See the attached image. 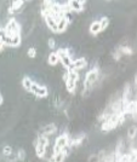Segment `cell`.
I'll list each match as a JSON object with an SVG mask.
<instances>
[{
  "instance_id": "cell-1",
  "label": "cell",
  "mask_w": 137,
  "mask_h": 162,
  "mask_svg": "<svg viewBox=\"0 0 137 162\" xmlns=\"http://www.w3.org/2000/svg\"><path fill=\"white\" fill-rule=\"evenodd\" d=\"M125 118H126V114L124 113V111L112 114V115L106 120L104 122H102L101 128H102L103 132H109V131H113L114 128H116L118 126H120L121 123H124Z\"/></svg>"
},
{
  "instance_id": "cell-2",
  "label": "cell",
  "mask_w": 137,
  "mask_h": 162,
  "mask_svg": "<svg viewBox=\"0 0 137 162\" xmlns=\"http://www.w3.org/2000/svg\"><path fill=\"white\" fill-rule=\"evenodd\" d=\"M63 80L66 82V87L69 93H74L77 88V82L79 80V73L74 69H67V72L63 75Z\"/></svg>"
},
{
  "instance_id": "cell-3",
  "label": "cell",
  "mask_w": 137,
  "mask_h": 162,
  "mask_svg": "<svg viewBox=\"0 0 137 162\" xmlns=\"http://www.w3.org/2000/svg\"><path fill=\"white\" fill-rule=\"evenodd\" d=\"M49 137L43 136V134H39L38 138L34 141V146H35V155L39 157V159H44L46 154V148L49 145Z\"/></svg>"
},
{
  "instance_id": "cell-4",
  "label": "cell",
  "mask_w": 137,
  "mask_h": 162,
  "mask_svg": "<svg viewBox=\"0 0 137 162\" xmlns=\"http://www.w3.org/2000/svg\"><path fill=\"white\" fill-rule=\"evenodd\" d=\"M69 143H70V136L68 133H62L59 134L56 141H55V145H54V154H57V152H61L66 149L69 148Z\"/></svg>"
},
{
  "instance_id": "cell-5",
  "label": "cell",
  "mask_w": 137,
  "mask_h": 162,
  "mask_svg": "<svg viewBox=\"0 0 137 162\" xmlns=\"http://www.w3.org/2000/svg\"><path fill=\"white\" fill-rule=\"evenodd\" d=\"M4 28H5V32H6V40L9 38H12V36L17 35V34H21V25L15 18H11ZM6 40L4 43H6Z\"/></svg>"
},
{
  "instance_id": "cell-6",
  "label": "cell",
  "mask_w": 137,
  "mask_h": 162,
  "mask_svg": "<svg viewBox=\"0 0 137 162\" xmlns=\"http://www.w3.org/2000/svg\"><path fill=\"white\" fill-rule=\"evenodd\" d=\"M98 75H100V69H98L97 67L92 68L91 70H89V72L86 73L85 81H84V87H85V91L90 90V88L95 85V82H96V81H97V79H98Z\"/></svg>"
},
{
  "instance_id": "cell-7",
  "label": "cell",
  "mask_w": 137,
  "mask_h": 162,
  "mask_svg": "<svg viewBox=\"0 0 137 162\" xmlns=\"http://www.w3.org/2000/svg\"><path fill=\"white\" fill-rule=\"evenodd\" d=\"M57 53L58 56H59V62L63 64V67L67 68V69H70L72 63H73V59H72V57H70L68 49H66V47H64V49H58Z\"/></svg>"
},
{
  "instance_id": "cell-8",
  "label": "cell",
  "mask_w": 137,
  "mask_h": 162,
  "mask_svg": "<svg viewBox=\"0 0 137 162\" xmlns=\"http://www.w3.org/2000/svg\"><path fill=\"white\" fill-rule=\"evenodd\" d=\"M31 93H33L34 96L39 98H45L47 97V95H49V91H47V87L46 86H43V85H39V84H36V82H33V85L31 87V91H29Z\"/></svg>"
},
{
  "instance_id": "cell-9",
  "label": "cell",
  "mask_w": 137,
  "mask_h": 162,
  "mask_svg": "<svg viewBox=\"0 0 137 162\" xmlns=\"http://www.w3.org/2000/svg\"><path fill=\"white\" fill-rule=\"evenodd\" d=\"M44 20H45L46 24H47V27L50 28V30H52L54 33H58V23H57V20L54 17V16H51L50 13H47L45 17H44Z\"/></svg>"
},
{
  "instance_id": "cell-10",
  "label": "cell",
  "mask_w": 137,
  "mask_h": 162,
  "mask_svg": "<svg viewBox=\"0 0 137 162\" xmlns=\"http://www.w3.org/2000/svg\"><path fill=\"white\" fill-rule=\"evenodd\" d=\"M67 155H68V149H66V150H63L61 152H57V154H52V156L47 160V162H64Z\"/></svg>"
},
{
  "instance_id": "cell-11",
  "label": "cell",
  "mask_w": 137,
  "mask_h": 162,
  "mask_svg": "<svg viewBox=\"0 0 137 162\" xmlns=\"http://www.w3.org/2000/svg\"><path fill=\"white\" fill-rule=\"evenodd\" d=\"M86 65H87L86 59H85L84 57H81V58H78V59H73V63H72L70 69H74V70L79 72V70H81V69H84Z\"/></svg>"
},
{
  "instance_id": "cell-12",
  "label": "cell",
  "mask_w": 137,
  "mask_h": 162,
  "mask_svg": "<svg viewBox=\"0 0 137 162\" xmlns=\"http://www.w3.org/2000/svg\"><path fill=\"white\" fill-rule=\"evenodd\" d=\"M56 131H57V126L55 123H49V125H46L45 127L40 131V134L46 136V137H50L54 133H56Z\"/></svg>"
},
{
  "instance_id": "cell-13",
  "label": "cell",
  "mask_w": 137,
  "mask_h": 162,
  "mask_svg": "<svg viewBox=\"0 0 137 162\" xmlns=\"http://www.w3.org/2000/svg\"><path fill=\"white\" fill-rule=\"evenodd\" d=\"M85 137H86V134H85V133H80V134H78L77 137H74V138H70L69 148H77V146H79L80 144L84 141Z\"/></svg>"
},
{
  "instance_id": "cell-14",
  "label": "cell",
  "mask_w": 137,
  "mask_h": 162,
  "mask_svg": "<svg viewBox=\"0 0 137 162\" xmlns=\"http://www.w3.org/2000/svg\"><path fill=\"white\" fill-rule=\"evenodd\" d=\"M6 46H11V47H18L21 45V34H17L12 38H9L5 43Z\"/></svg>"
},
{
  "instance_id": "cell-15",
  "label": "cell",
  "mask_w": 137,
  "mask_h": 162,
  "mask_svg": "<svg viewBox=\"0 0 137 162\" xmlns=\"http://www.w3.org/2000/svg\"><path fill=\"white\" fill-rule=\"evenodd\" d=\"M89 30L91 33L92 35H97L98 33H101L103 30L102 29V23L101 21H93L90 24V28H89Z\"/></svg>"
},
{
  "instance_id": "cell-16",
  "label": "cell",
  "mask_w": 137,
  "mask_h": 162,
  "mask_svg": "<svg viewBox=\"0 0 137 162\" xmlns=\"http://www.w3.org/2000/svg\"><path fill=\"white\" fill-rule=\"evenodd\" d=\"M58 23V33H63L66 29H67V27H68V17L67 16H64V17H62V18H59L57 21Z\"/></svg>"
},
{
  "instance_id": "cell-17",
  "label": "cell",
  "mask_w": 137,
  "mask_h": 162,
  "mask_svg": "<svg viewBox=\"0 0 137 162\" xmlns=\"http://www.w3.org/2000/svg\"><path fill=\"white\" fill-rule=\"evenodd\" d=\"M47 62L50 65H56L59 62V56H58L57 51H54L49 54V58H47Z\"/></svg>"
},
{
  "instance_id": "cell-18",
  "label": "cell",
  "mask_w": 137,
  "mask_h": 162,
  "mask_svg": "<svg viewBox=\"0 0 137 162\" xmlns=\"http://www.w3.org/2000/svg\"><path fill=\"white\" fill-rule=\"evenodd\" d=\"M68 5L70 6L72 11H77V12L83 11V6H84V5L80 4L79 1H77V0H68Z\"/></svg>"
},
{
  "instance_id": "cell-19",
  "label": "cell",
  "mask_w": 137,
  "mask_h": 162,
  "mask_svg": "<svg viewBox=\"0 0 137 162\" xmlns=\"http://www.w3.org/2000/svg\"><path fill=\"white\" fill-rule=\"evenodd\" d=\"M33 80L29 77V76H24L22 79V86H23V88L26 90V91H31V87H32V85H33Z\"/></svg>"
},
{
  "instance_id": "cell-20",
  "label": "cell",
  "mask_w": 137,
  "mask_h": 162,
  "mask_svg": "<svg viewBox=\"0 0 137 162\" xmlns=\"http://www.w3.org/2000/svg\"><path fill=\"white\" fill-rule=\"evenodd\" d=\"M137 137V127L136 126H131L129 130H127V138L130 141H134Z\"/></svg>"
},
{
  "instance_id": "cell-21",
  "label": "cell",
  "mask_w": 137,
  "mask_h": 162,
  "mask_svg": "<svg viewBox=\"0 0 137 162\" xmlns=\"http://www.w3.org/2000/svg\"><path fill=\"white\" fill-rule=\"evenodd\" d=\"M131 92V86L129 84H126L124 86V91H123V95H121V98L123 99H129V95Z\"/></svg>"
},
{
  "instance_id": "cell-22",
  "label": "cell",
  "mask_w": 137,
  "mask_h": 162,
  "mask_svg": "<svg viewBox=\"0 0 137 162\" xmlns=\"http://www.w3.org/2000/svg\"><path fill=\"white\" fill-rule=\"evenodd\" d=\"M119 50H120V52L123 54H127V56H131L134 53V51H132V49L130 46H121Z\"/></svg>"
},
{
  "instance_id": "cell-23",
  "label": "cell",
  "mask_w": 137,
  "mask_h": 162,
  "mask_svg": "<svg viewBox=\"0 0 137 162\" xmlns=\"http://www.w3.org/2000/svg\"><path fill=\"white\" fill-rule=\"evenodd\" d=\"M16 160H17V161H24V160H26V151H24L23 149H20V150L17 151Z\"/></svg>"
},
{
  "instance_id": "cell-24",
  "label": "cell",
  "mask_w": 137,
  "mask_h": 162,
  "mask_svg": "<svg viewBox=\"0 0 137 162\" xmlns=\"http://www.w3.org/2000/svg\"><path fill=\"white\" fill-rule=\"evenodd\" d=\"M2 155H4V156H6V157L11 156L12 155V148L10 146V145H5V146L2 148Z\"/></svg>"
},
{
  "instance_id": "cell-25",
  "label": "cell",
  "mask_w": 137,
  "mask_h": 162,
  "mask_svg": "<svg viewBox=\"0 0 137 162\" xmlns=\"http://www.w3.org/2000/svg\"><path fill=\"white\" fill-rule=\"evenodd\" d=\"M27 54H28V57H29V58H34L35 56H36V50H35L34 47H31V49H28V52H27Z\"/></svg>"
},
{
  "instance_id": "cell-26",
  "label": "cell",
  "mask_w": 137,
  "mask_h": 162,
  "mask_svg": "<svg viewBox=\"0 0 137 162\" xmlns=\"http://www.w3.org/2000/svg\"><path fill=\"white\" fill-rule=\"evenodd\" d=\"M100 21H101V23H102V29L104 30V29H106V28L108 27V23H109V20H108L107 17H102V18H101Z\"/></svg>"
},
{
  "instance_id": "cell-27",
  "label": "cell",
  "mask_w": 137,
  "mask_h": 162,
  "mask_svg": "<svg viewBox=\"0 0 137 162\" xmlns=\"http://www.w3.org/2000/svg\"><path fill=\"white\" fill-rule=\"evenodd\" d=\"M49 47H50L51 50H54V49L56 47V41H55V39H52V38L49 39Z\"/></svg>"
},
{
  "instance_id": "cell-28",
  "label": "cell",
  "mask_w": 137,
  "mask_h": 162,
  "mask_svg": "<svg viewBox=\"0 0 137 162\" xmlns=\"http://www.w3.org/2000/svg\"><path fill=\"white\" fill-rule=\"evenodd\" d=\"M121 52H120V50H118V51H115L114 54H113V57H114V59L115 61H119L120 59V57H121Z\"/></svg>"
},
{
  "instance_id": "cell-29",
  "label": "cell",
  "mask_w": 137,
  "mask_h": 162,
  "mask_svg": "<svg viewBox=\"0 0 137 162\" xmlns=\"http://www.w3.org/2000/svg\"><path fill=\"white\" fill-rule=\"evenodd\" d=\"M5 46H6V45H5V43H4L2 40H0V52H1V51H4Z\"/></svg>"
},
{
  "instance_id": "cell-30",
  "label": "cell",
  "mask_w": 137,
  "mask_h": 162,
  "mask_svg": "<svg viewBox=\"0 0 137 162\" xmlns=\"http://www.w3.org/2000/svg\"><path fill=\"white\" fill-rule=\"evenodd\" d=\"M2 103H4V97L0 95V105H2Z\"/></svg>"
},
{
  "instance_id": "cell-31",
  "label": "cell",
  "mask_w": 137,
  "mask_h": 162,
  "mask_svg": "<svg viewBox=\"0 0 137 162\" xmlns=\"http://www.w3.org/2000/svg\"><path fill=\"white\" fill-rule=\"evenodd\" d=\"M134 81H135V85L137 86V73L135 74V77H134Z\"/></svg>"
},
{
  "instance_id": "cell-32",
  "label": "cell",
  "mask_w": 137,
  "mask_h": 162,
  "mask_svg": "<svg viewBox=\"0 0 137 162\" xmlns=\"http://www.w3.org/2000/svg\"><path fill=\"white\" fill-rule=\"evenodd\" d=\"M77 1H79V2H80V4H81V5H84V4L86 2V0H77Z\"/></svg>"
}]
</instances>
